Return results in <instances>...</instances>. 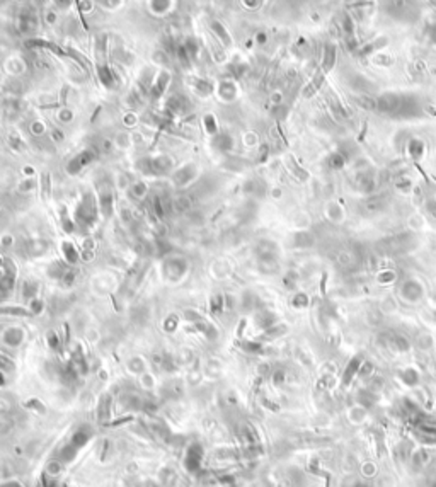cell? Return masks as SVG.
<instances>
[{"label":"cell","instance_id":"6da1fadb","mask_svg":"<svg viewBox=\"0 0 436 487\" xmlns=\"http://www.w3.org/2000/svg\"><path fill=\"white\" fill-rule=\"evenodd\" d=\"M98 198L92 193H85L75 208L74 222L79 227H92L98 218Z\"/></svg>","mask_w":436,"mask_h":487},{"label":"cell","instance_id":"7a4b0ae2","mask_svg":"<svg viewBox=\"0 0 436 487\" xmlns=\"http://www.w3.org/2000/svg\"><path fill=\"white\" fill-rule=\"evenodd\" d=\"M389 206V196L387 194H373V196H368L366 199H363V203L360 204V210L365 215H377V213H382L385 208Z\"/></svg>","mask_w":436,"mask_h":487},{"label":"cell","instance_id":"3957f363","mask_svg":"<svg viewBox=\"0 0 436 487\" xmlns=\"http://www.w3.org/2000/svg\"><path fill=\"white\" fill-rule=\"evenodd\" d=\"M198 172H200V167H198V165L186 164L184 167L177 169L176 172L172 174V182L176 184L177 188L190 186V184L195 182V179L198 177Z\"/></svg>","mask_w":436,"mask_h":487},{"label":"cell","instance_id":"277c9868","mask_svg":"<svg viewBox=\"0 0 436 487\" xmlns=\"http://www.w3.org/2000/svg\"><path fill=\"white\" fill-rule=\"evenodd\" d=\"M113 189H111L109 184H99V194H98V204L99 210L104 215V218H109L113 215V208H114V199H113Z\"/></svg>","mask_w":436,"mask_h":487},{"label":"cell","instance_id":"5b68a950","mask_svg":"<svg viewBox=\"0 0 436 487\" xmlns=\"http://www.w3.org/2000/svg\"><path fill=\"white\" fill-rule=\"evenodd\" d=\"M392 114L397 116V118H414V116H418L419 114V104H418V101H416V97H413V96L400 97L399 106H397V109Z\"/></svg>","mask_w":436,"mask_h":487},{"label":"cell","instance_id":"8992f818","mask_svg":"<svg viewBox=\"0 0 436 487\" xmlns=\"http://www.w3.org/2000/svg\"><path fill=\"white\" fill-rule=\"evenodd\" d=\"M92 160H94V152L89 148L82 150L80 154H77L75 157L70 159V162L67 164V172H69L70 176H77V174H79L87 164H90Z\"/></svg>","mask_w":436,"mask_h":487},{"label":"cell","instance_id":"52a82bcc","mask_svg":"<svg viewBox=\"0 0 436 487\" xmlns=\"http://www.w3.org/2000/svg\"><path fill=\"white\" fill-rule=\"evenodd\" d=\"M171 84V74H169L167 70H161L157 75H155V80L152 87H150V92H152V96L155 99H159V97H162L166 94L167 87Z\"/></svg>","mask_w":436,"mask_h":487},{"label":"cell","instance_id":"ba28073f","mask_svg":"<svg viewBox=\"0 0 436 487\" xmlns=\"http://www.w3.org/2000/svg\"><path fill=\"white\" fill-rule=\"evenodd\" d=\"M400 102V96L397 94H384L382 97H379L377 101V109L382 111V113H394Z\"/></svg>","mask_w":436,"mask_h":487},{"label":"cell","instance_id":"9c48e42d","mask_svg":"<svg viewBox=\"0 0 436 487\" xmlns=\"http://www.w3.org/2000/svg\"><path fill=\"white\" fill-rule=\"evenodd\" d=\"M17 29H19V33H22V34H31L33 31H35V29H36V16H35V12L24 11L21 16H19Z\"/></svg>","mask_w":436,"mask_h":487},{"label":"cell","instance_id":"30bf717a","mask_svg":"<svg viewBox=\"0 0 436 487\" xmlns=\"http://www.w3.org/2000/svg\"><path fill=\"white\" fill-rule=\"evenodd\" d=\"M172 159L167 155H159V157H150V167L152 174H167L172 169Z\"/></svg>","mask_w":436,"mask_h":487},{"label":"cell","instance_id":"8fae6325","mask_svg":"<svg viewBox=\"0 0 436 487\" xmlns=\"http://www.w3.org/2000/svg\"><path fill=\"white\" fill-rule=\"evenodd\" d=\"M210 29L213 31V34L216 36V40L222 43L225 48H232V38L229 31L225 29V26L220 21H211L210 22Z\"/></svg>","mask_w":436,"mask_h":487},{"label":"cell","instance_id":"7c38bea8","mask_svg":"<svg viewBox=\"0 0 436 487\" xmlns=\"http://www.w3.org/2000/svg\"><path fill=\"white\" fill-rule=\"evenodd\" d=\"M213 147L220 152H229L234 147V138L229 133H218L216 136H213Z\"/></svg>","mask_w":436,"mask_h":487},{"label":"cell","instance_id":"4fadbf2b","mask_svg":"<svg viewBox=\"0 0 436 487\" xmlns=\"http://www.w3.org/2000/svg\"><path fill=\"white\" fill-rule=\"evenodd\" d=\"M356 186L361 193H371L375 189V179H373L371 174H358L356 176Z\"/></svg>","mask_w":436,"mask_h":487},{"label":"cell","instance_id":"5bb4252c","mask_svg":"<svg viewBox=\"0 0 436 487\" xmlns=\"http://www.w3.org/2000/svg\"><path fill=\"white\" fill-rule=\"evenodd\" d=\"M193 90L200 97H208L213 94V84L206 79H195L193 80Z\"/></svg>","mask_w":436,"mask_h":487},{"label":"cell","instance_id":"9a60e30c","mask_svg":"<svg viewBox=\"0 0 436 487\" xmlns=\"http://www.w3.org/2000/svg\"><path fill=\"white\" fill-rule=\"evenodd\" d=\"M61 251H64V257L69 264H75V262L79 261V251H77L74 242L70 240L61 242Z\"/></svg>","mask_w":436,"mask_h":487},{"label":"cell","instance_id":"2e32d148","mask_svg":"<svg viewBox=\"0 0 436 487\" xmlns=\"http://www.w3.org/2000/svg\"><path fill=\"white\" fill-rule=\"evenodd\" d=\"M27 249L33 256H41L45 254L46 249H50V242L43 240V238H33V240H27Z\"/></svg>","mask_w":436,"mask_h":487},{"label":"cell","instance_id":"e0dca14e","mask_svg":"<svg viewBox=\"0 0 436 487\" xmlns=\"http://www.w3.org/2000/svg\"><path fill=\"white\" fill-rule=\"evenodd\" d=\"M334 62H336V46L334 45H327L326 51H324V60H322V68L324 72H329L334 67Z\"/></svg>","mask_w":436,"mask_h":487},{"label":"cell","instance_id":"ac0fdd59","mask_svg":"<svg viewBox=\"0 0 436 487\" xmlns=\"http://www.w3.org/2000/svg\"><path fill=\"white\" fill-rule=\"evenodd\" d=\"M203 125H205V131L208 135H213V136L218 135V121L215 118V114L208 113L203 116Z\"/></svg>","mask_w":436,"mask_h":487},{"label":"cell","instance_id":"d6986e66","mask_svg":"<svg viewBox=\"0 0 436 487\" xmlns=\"http://www.w3.org/2000/svg\"><path fill=\"white\" fill-rule=\"evenodd\" d=\"M148 7H150V11H152L153 14L162 16V14H167V12L172 11L174 2H162V0H159V2H150Z\"/></svg>","mask_w":436,"mask_h":487},{"label":"cell","instance_id":"ffe728a7","mask_svg":"<svg viewBox=\"0 0 436 487\" xmlns=\"http://www.w3.org/2000/svg\"><path fill=\"white\" fill-rule=\"evenodd\" d=\"M41 198L43 201L51 198V174L50 172H45L41 176Z\"/></svg>","mask_w":436,"mask_h":487},{"label":"cell","instance_id":"44dd1931","mask_svg":"<svg viewBox=\"0 0 436 487\" xmlns=\"http://www.w3.org/2000/svg\"><path fill=\"white\" fill-rule=\"evenodd\" d=\"M130 193H132V196L135 199H138V201H140V199H143L145 194H147V184L142 182V181L133 182L132 188H130Z\"/></svg>","mask_w":436,"mask_h":487},{"label":"cell","instance_id":"7402d4cb","mask_svg":"<svg viewBox=\"0 0 436 487\" xmlns=\"http://www.w3.org/2000/svg\"><path fill=\"white\" fill-rule=\"evenodd\" d=\"M182 45H184V48H186V51H188V55H190L191 60H195V58L198 56V53H200V45H198V41L195 40V38H188Z\"/></svg>","mask_w":436,"mask_h":487},{"label":"cell","instance_id":"603a6c76","mask_svg":"<svg viewBox=\"0 0 436 487\" xmlns=\"http://www.w3.org/2000/svg\"><path fill=\"white\" fill-rule=\"evenodd\" d=\"M24 315V317H27V315H31V312L22 309V307H0V315Z\"/></svg>","mask_w":436,"mask_h":487},{"label":"cell","instance_id":"cb8c5ba5","mask_svg":"<svg viewBox=\"0 0 436 487\" xmlns=\"http://www.w3.org/2000/svg\"><path fill=\"white\" fill-rule=\"evenodd\" d=\"M174 206H176V210L179 213H184L191 208V199L188 196H177L176 199H174Z\"/></svg>","mask_w":436,"mask_h":487},{"label":"cell","instance_id":"d4e9b609","mask_svg":"<svg viewBox=\"0 0 436 487\" xmlns=\"http://www.w3.org/2000/svg\"><path fill=\"white\" fill-rule=\"evenodd\" d=\"M130 143H132V136H130V133H127V131H119V133L116 135L114 145H118L121 148H127Z\"/></svg>","mask_w":436,"mask_h":487},{"label":"cell","instance_id":"484cf974","mask_svg":"<svg viewBox=\"0 0 436 487\" xmlns=\"http://www.w3.org/2000/svg\"><path fill=\"white\" fill-rule=\"evenodd\" d=\"M152 208H153V215L155 218H159V220H162L164 218V206H162V199L161 196H155L152 198Z\"/></svg>","mask_w":436,"mask_h":487},{"label":"cell","instance_id":"4316f807","mask_svg":"<svg viewBox=\"0 0 436 487\" xmlns=\"http://www.w3.org/2000/svg\"><path fill=\"white\" fill-rule=\"evenodd\" d=\"M356 102L361 106V108H365V109H370V111L377 109V101L371 99V97H368V96H358V97H356Z\"/></svg>","mask_w":436,"mask_h":487},{"label":"cell","instance_id":"83f0119b","mask_svg":"<svg viewBox=\"0 0 436 487\" xmlns=\"http://www.w3.org/2000/svg\"><path fill=\"white\" fill-rule=\"evenodd\" d=\"M327 164L331 169H341L342 165H345V157H342L341 154H332L331 157H329Z\"/></svg>","mask_w":436,"mask_h":487},{"label":"cell","instance_id":"f1b7e54d","mask_svg":"<svg viewBox=\"0 0 436 487\" xmlns=\"http://www.w3.org/2000/svg\"><path fill=\"white\" fill-rule=\"evenodd\" d=\"M36 290H38V285H36V283H33V281H24V285H22L24 296H35V295H36Z\"/></svg>","mask_w":436,"mask_h":487},{"label":"cell","instance_id":"f546056e","mask_svg":"<svg viewBox=\"0 0 436 487\" xmlns=\"http://www.w3.org/2000/svg\"><path fill=\"white\" fill-rule=\"evenodd\" d=\"M353 87H355L356 90H366L368 87H370V84L363 79V77H360V75H356L355 77V80H353Z\"/></svg>","mask_w":436,"mask_h":487},{"label":"cell","instance_id":"4dcf8cb0","mask_svg":"<svg viewBox=\"0 0 436 487\" xmlns=\"http://www.w3.org/2000/svg\"><path fill=\"white\" fill-rule=\"evenodd\" d=\"M35 188H36L35 179H26L22 184H19V191H21V193H29V191H33Z\"/></svg>","mask_w":436,"mask_h":487},{"label":"cell","instance_id":"1f68e13d","mask_svg":"<svg viewBox=\"0 0 436 487\" xmlns=\"http://www.w3.org/2000/svg\"><path fill=\"white\" fill-rule=\"evenodd\" d=\"M423 150H424L423 143H421V142H418V140H414V142L411 143V155H413L414 159H418L419 155L423 154Z\"/></svg>","mask_w":436,"mask_h":487},{"label":"cell","instance_id":"d6a6232c","mask_svg":"<svg viewBox=\"0 0 436 487\" xmlns=\"http://www.w3.org/2000/svg\"><path fill=\"white\" fill-rule=\"evenodd\" d=\"M31 131H33V135H43L46 131V128L41 121H35V123L31 125Z\"/></svg>","mask_w":436,"mask_h":487},{"label":"cell","instance_id":"836d02e7","mask_svg":"<svg viewBox=\"0 0 436 487\" xmlns=\"http://www.w3.org/2000/svg\"><path fill=\"white\" fill-rule=\"evenodd\" d=\"M75 7H79L80 12H90L92 7H94V2H82V0H79V2H75Z\"/></svg>","mask_w":436,"mask_h":487},{"label":"cell","instance_id":"e575fe53","mask_svg":"<svg viewBox=\"0 0 436 487\" xmlns=\"http://www.w3.org/2000/svg\"><path fill=\"white\" fill-rule=\"evenodd\" d=\"M121 6H124L123 0H118V2H108V0H106V2H101V7H106V9L113 7V11H114V7L118 9V7H121Z\"/></svg>","mask_w":436,"mask_h":487},{"label":"cell","instance_id":"d590c367","mask_svg":"<svg viewBox=\"0 0 436 487\" xmlns=\"http://www.w3.org/2000/svg\"><path fill=\"white\" fill-rule=\"evenodd\" d=\"M101 148H103L104 152H111V150H113V142H109V140L104 138L103 142H101Z\"/></svg>","mask_w":436,"mask_h":487},{"label":"cell","instance_id":"8d00e7d4","mask_svg":"<svg viewBox=\"0 0 436 487\" xmlns=\"http://www.w3.org/2000/svg\"><path fill=\"white\" fill-rule=\"evenodd\" d=\"M268 152H269L268 145H263V147H261V154H259V162H264L266 157H268Z\"/></svg>","mask_w":436,"mask_h":487},{"label":"cell","instance_id":"74e56055","mask_svg":"<svg viewBox=\"0 0 436 487\" xmlns=\"http://www.w3.org/2000/svg\"><path fill=\"white\" fill-rule=\"evenodd\" d=\"M50 135L55 136V142H61V140H64V133H60V131L55 130V128L50 131Z\"/></svg>","mask_w":436,"mask_h":487},{"label":"cell","instance_id":"f35d334b","mask_svg":"<svg viewBox=\"0 0 436 487\" xmlns=\"http://www.w3.org/2000/svg\"><path fill=\"white\" fill-rule=\"evenodd\" d=\"M72 116H74V113H72V111H64V113H60V119H64V121H70V119H72Z\"/></svg>","mask_w":436,"mask_h":487},{"label":"cell","instance_id":"ab89813d","mask_svg":"<svg viewBox=\"0 0 436 487\" xmlns=\"http://www.w3.org/2000/svg\"><path fill=\"white\" fill-rule=\"evenodd\" d=\"M2 244H4V246H12V237H11V235L4 237V238H2Z\"/></svg>","mask_w":436,"mask_h":487},{"label":"cell","instance_id":"60d3db41","mask_svg":"<svg viewBox=\"0 0 436 487\" xmlns=\"http://www.w3.org/2000/svg\"><path fill=\"white\" fill-rule=\"evenodd\" d=\"M244 6H247V7H258V6H261L259 2H245Z\"/></svg>","mask_w":436,"mask_h":487}]
</instances>
